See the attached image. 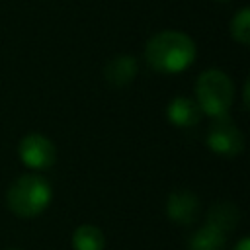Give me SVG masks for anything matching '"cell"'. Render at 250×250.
I'll list each match as a JSON object with an SVG mask.
<instances>
[{
	"mask_svg": "<svg viewBox=\"0 0 250 250\" xmlns=\"http://www.w3.org/2000/svg\"><path fill=\"white\" fill-rule=\"evenodd\" d=\"M197 55L193 39L178 29H164L154 33L145 47L146 64L162 74H180L193 64Z\"/></svg>",
	"mask_w": 250,
	"mask_h": 250,
	"instance_id": "obj_1",
	"label": "cell"
},
{
	"mask_svg": "<svg viewBox=\"0 0 250 250\" xmlns=\"http://www.w3.org/2000/svg\"><path fill=\"white\" fill-rule=\"evenodd\" d=\"M51 199H53L51 184L37 174L20 176L6 193L10 211L21 219H31L41 215L49 207Z\"/></svg>",
	"mask_w": 250,
	"mask_h": 250,
	"instance_id": "obj_2",
	"label": "cell"
},
{
	"mask_svg": "<svg viewBox=\"0 0 250 250\" xmlns=\"http://www.w3.org/2000/svg\"><path fill=\"white\" fill-rule=\"evenodd\" d=\"M234 100V84L219 68L203 70L195 80V102L201 113L209 117L229 115V109Z\"/></svg>",
	"mask_w": 250,
	"mask_h": 250,
	"instance_id": "obj_3",
	"label": "cell"
},
{
	"mask_svg": "<svg viewBox=\"0 0 250 250\" xmlns=\"http://www.w3.org/2000/svg\"><path fill=\"white\" fill-rule=\"evenodd\" d=\"M205 143L211 152L219 156H236L244 150V135L238 129V125L229 119V115L213 117V123L207 129Z\"/></svg>",
	"mask_w": 250,
	"mask_h": 250,
	"instance_id": "obj_4",
	"label": "cell"
},
{
	"mask_svg": "<svg viewBox=\"0 0 250 250\" xmlns=\"http://www.w3.org/2000/svg\"><path fill=\"white\" fill-rule=\"evenodd\" d=\"M20 160L31 170H47L57 160V148L53 141L41 133H27L18 145Z\"/></svg>",
	"mask_w": 250,
	"mask_h": 250,
	"instance_id": "obj_5",
	"label": "cell"
},
{
	"mask_svg": "<svg viewBox=\"0 0 250 250\" xmlns=\"http://www.w3.org/2000/svg\"><path fill=\"white\" fill-rule=\"evenodd\" d=\"M166 215L178 225H193L199 217V199L189 189H176L166 199Z\"/></svg>",
	"mask_w": 250,
	"mask_h": 250,
	"instance_id": "obj_6",
	"label": "cell"
},
{
	"mask_svg": "<svg viewBox=\"0 0 250 250\" xmlns=\"http://www.w3.org/2000/svg\"><path fill=\"white\" fill-rule=\"evenodd\" d=\"M166 117L172 125L188 129L199 123L201 119V109L197 105V102L193 98L188 96H176L168 102L166 105Z\"/></svg>",
	"mask_w": 250,
	"mask_h": 250,
	"instance_id": "obj_7",
	"label": "cell"
},
{
	"mask_svg": "<svg viewBox=\"0 0 250 250\" xmlns=\"http://www.w3.org/2000/svg\"><path fill=\"white\" fill-rule=\"evenodd\" d=\"M105 82L113 88H125L137 76V59L131 55H117L113 57L104 68Z\"/></svg>",
	"mask_w": 250,
	"mask_h": 250,
	"instance_id": "obj_8",
	"label": "cell"
},
{
	"mask_svg": "<svg viewBox=\"0 0 250 250\" xmlns=\"http://www.w3.org/2000/svg\"><path fill=\"white\" fill-rule=\"evenodd\" d=\"M207 223L217 227L225 234H230L240 223V211L230 201H219L207 211Z\"/></svg>",
	"mask_w": 250,
	"mask_h": 250,
	"instance_id": "obj_9",
	"label": "cell"
},
{
	"mask_svg": "<svg viewBox=\"0 0 250 250\" xmlns=\"http://www.w3.org/2000/svg\"><path fill=\"white\" fill-rule=\"evenodd\" d=\"M227 238L229 234L205 223L191 234L188 242V250H227Z\"/></svg>",
	"mask_w": 250,
	"mask_h": 250,
	"instance_id": "obj_10",
	"label": "cell"
},
{
	"mask_svg": "<svg viewBox=\"0 0 250 250\" xmlns=\"http://www.w3.org/2000/svg\"><path fill=\"white\" fill-rule=\"evenodd\" d=\"M74 250H105V236L96 225H80L72 232Z\"/></svg>",
	"mask_w": 250,
	"mask_h": 250,
	"instance_id": "obj_11",
	"label": "cell"
},
{
	"mask_svg": "<svg viewBox=\"0 0 250 250\" xmlns=\"http://www.w3.org/2000/svg\"><path fill=\"white\" fill-rule=\"evenodd\" d=\"M230 35L240 45H248L250 43V10L246 6L240 8L234 14V18L230 20Z\"/></svg>",
	"mask_w": 250,
	"mask_h": 250,
	"instance_id": "obj_12",
	"label": "cell"
},
{
	"mask_svg": "<svg viewBox=\"0 0 250 250\" xmlns=\"http://www.w3.org/2000/svg\"><path fill=\"white\" fill-rule=\"evenodd\" d=\"M232 250H250V238H248V236H242V238L234 244Z\"/></svg>",
	"mask_w": 250,
	"mask_h": 250,
	"instance_id": "obj_13",
	"label": "cell"
},
{
	"mask_svg": "<svg viewBox=\"0 0 250 250\" xmlns=\"http://www.w3.org/2000/svg\"><path fill=\"white\" fill-rule=\"evenodd\" d=\"M10 250H18V248H10Z\"/></svg>",
	"mask_w": 250,
	"mask_h": 250,
	"instance_id": "obj_14",
	"label": "cell"
},
{
	"mask_svg": "<svg viewBox=\"0 0 250 250\" xmlns=\"http://www.w3.org/2000/svg\"><path fill=\"white\" fill-rule=\"evenodd\" d=\"M221 2H225V0H221Z\"/></svg>",
	"mask_w": 250,
	"mask_h": 250,
	"instance_id": "obj_15",
	"label": "cell"
}]
</instances>
